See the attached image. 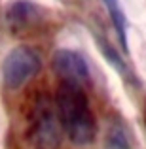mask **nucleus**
I'll return each instance as SVG.
<instances>
[{
    "instance_id": "1",
    "label": "nucleus",
    "mask_w": 146,
    "mask_h": 149,
    "mask_svg": "<svg viewBox=\"0 0 146 149\" xmlns=\"http://www.w3.org/2000/svg\"><path fill=\"white\" fill-rule=\"evenodd\" d=\"M55 108L63 132L74 146H89L95 142L97 123L84 87L61 81L55 93Z\"/></svg>"
},
{
    "instance_id": "2",
    "label": "nucleus",
    "mask_w": 146,
    "mask_h": 149,
    "mask_svg": "<svg viewBox=\"0 0 146 149\" xmlns=\"http://www.w3.org/2000/svg\"><path fill=\"white\" fill-rule=\"evenodd\" d=\"M27 138L32 149H59L63 142V127L55 102L46 93L34 98L29 111Z\"/></svg>"
},
{
    "instance_id": "3",
    "label": "nucleus",
    "mask_w": 146,
    "mask_h": 149,
    "mask_svg": "<svg viewBox=\"0 0 146 149\" xmlns=\"http://www.w3.org/2000/svg\"><path fill=\"white\" fill-rule=\"evenodd\" d=\"M40 68L42 58L32 47L29 45L13 47L2 61V83L8 89L15 91L36 76Z\"/></svg>"
},
{
    "instance_id": "4",
    "label": "nucleus",
    "mask_w": 146,
    "mask_h": 149,
    "mask_svg": "<svg viewBox=\"0 0 146 149\" xmlns=\"http://www.w3.org/2000/svg\"><path fill=\"white\" fill-rule=\"evenodd\" d=\"M42 21H44V10L30 0H13L6 6L4 11V25L13 36L30 32Z\"/></svg>"
},
{
    "instance_id": "5",
    "label": "nucleus",
    "mask_w": 146,
    "mask_h": 149,
    "mask_svg": "<svg viewBox=\"0 0 146 149\" xmlns=\"http://www.w3.org/2000/svg\"><path fill=\"white\" fill-rule=\"evenodd\" d=\"M51 68L61 77V81H68V83L84 85V83H87L89 77H91L87 61L74 49L55 51L53 58H51Z\"/></svg>"
},
{
    "instance_id": "6",
    "label": "nucleus",
    "mask_w": 146,
    "mask_h": 149,
    "mask_svg": "<svg viewBox=\"0 0 146 149\" xmlns=\"http://www.w3.org/2000/svg\"><path fill=\"white\" fill-rule=\"evenodd\" d=\"M93 38H95V42H97V45H99V49H101V53H102V57L106 58V61L110 62V66H114V70H116L118 74H120L121 77H123L127 83H131V85H135V87H139V79H137V76H135V72H133L131 68H129L127 64L123 62V58H121V55L118 53L116 49H114V45L112 44H108V40L104 38V34L102 32H95L93 30Z\"/></svg>"
},
{
    "instance_id": "7",
    "label": "nucleus",
    "mask_w": 146,
    "mask_h": 149,
    "mask_svg": "<svg viewBox=\"0 0 146 149\" xmlns=\"http://www.w3.org/2000/svg\"><path fill=\"white\" fill-rule=\"evenodd\" d=\"M104 149H133V138L123 117L114 113L108 119L104 134Z\"/></svg>"
},
{
    "instance_id": "8",
    "label": "nucleus",
    "mask_w": 146,
    "mask_h": 149,
    "mask_svg": "<svg viewBox=\"0 0 146 149\" xmlns=\"http://www.w3.org/2000/svg\"><path fill=\"white\" fill-rule=\"evenodd\" d=\"M106 6V11L110 15V21H112L114 29H116L118 40L121 44V49L125 53H129V44H127V17H125L123 10H121L120 0H102Z\"/></svg>"
},
{
    "instance_id": "9",
    "label": "nucleus",
    "mask_w": 146,
    "mask_h": 149,
    "mask_svg": "<svg viewBox=\"0 0 146 149\" xmlns=\"http://www.w3.org/2000/svg\"><path fill=\"white\" fill-rule=\"evenodd\" d=\"M144 121H146V115H144Z\"/></svg>"
}]
</instances>
